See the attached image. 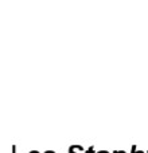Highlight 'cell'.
Returning a JSON list of instances; mask_svg holds the SVG:
<instances>
[{
	"label": "cell",
	"mask_w": 148,
	"mask_h": 153,
	"mask_svg": "<svg viewBox=\"0 0 148 153\" xmlns=\"http://www.w3.org/2000/svg\"><path fill=\"white\" fill-rule=\"evenodd\" d=\"M45 153H55V152H54V150H46Z\"/></svg>",
	"instance_id": "7"
},
{
	"label": "cell",
	"mask_w": 148,
	"mask_h": 153,
	"mask_svg": "<svg viewBox=\"0 0 148 153\" xmlns=\"http://www.w3.org/2000/svg\"><path fill=\"white\" fill-rule=\"evenodd\" d=\"M97 153H109V152H108V150H98Z\"/></svg>",
	"instance_id": "6"
},
{
	"label": "cell",
	"mask_w": 148,
	"mask_h": 153,
	"mask_svg": "<svg viewBox=\"0 0 148 153\" xmlns=\"http://www.w3.org/2000/svg\"><path fill=\"white\" fill-rule=\"evenodd\" d=\"M113 153H127V152H125V150H114Z\"/></svg>",
	"instance_id": "4"
},
{
	"label": "cell",
	"mask_w": 148,
	"mask_h": 153,
	"mask_svg": "<svg viewBox=\"0 0 148 153\" xmlns=\"http://www.w3.org/2000/svg\"><path fill=\"white\" fill-rule=\"evenodd\" d=\"M29 153H40V152H38V150H31V152H29Z\"/></svg>",
	"instance_id": "8"
},
{
	"label": "cell",
	"mask_w": 148,
	"mask_h": 153,
	"mask_svg": "<svg viewBox=\"0 0 148 153\" xmlns=\"http://www.w3.org/2000/svg\"><path fill=\"white\" fill-rule=\"evenodd\" d=\"M137 150H139V149H137L136 145H132V148H131V153H137Z\"/></svg>",
	"instance_id": "3"
},
{
	"label": "cell",
	"mask_w": 148,
	"mask_h": 153,
	"mask_svg": "<svg viewBox=\"0 0 148 153\" xmlns=\"http://www.w3.org/2000/svg\"><path fill=\"white\" fill-rule=\"evenodd\" d=\"M84 150L85 149L81 145H71V146H69V153H82Z\"/></svg>",
	"instance_id": "1"
},
{
	"label": "cell",
	"mask_w": 148,
	"mask_h": 153,
	"mask_svg": "<svg viewBox=\"0 0 148 153\" xmlns=\"http://www.w3.org/2000/svg\"><path fill=\"white\" fill-rule=\"evenodd\" d=\"M137 153H147V152H143V150H137Z\"/></svg>",
	"instance_id": "9"
},
{
	"label": "cell",
	"mask_w": 148,
	"mask_h": 153,
	"mask_svg": "<svg viewBox=\"0 0 148 153\" xmlns=\"http://www.w3.org/2000/svg\"><path fill=\"white\" fill-rule=\"evenodd\" d=\"M12 153H16V146H15V145L12 146Z\"/></svg>",
	"instance_id": "5"
},
{
	"label": "cell",
	"mask_w": 148,
	"mask_h": 153,
	"mask_svg": "<svg viewBox=\"0 0 148 153\" xmlns=\"http://www.w3.org/2000/svg\"><path fill=\"white\" fill-rule=\"evenodd\" d=\"M147 153H148V150H147Z\"/></svg>",
	"instance_id": "10"
},
{
	"label": "cell",
	"mask_w": 148,
	"mask_h": 153,
	"mask_svg": "<svg viewBox=\"0 0 148 153\" xmlns=\"http://www.w3.org/2000/svg\"><path fill=\"white\" fill-rule=\"evenodd\" d=\"M86 153H97L96 152V148H94V146H89L88 149H86Z\"/></svg>",
	"instance_id": "2"
}]
</instances>
